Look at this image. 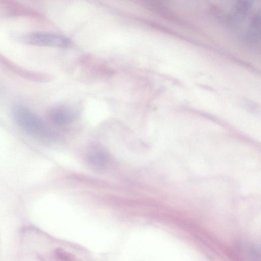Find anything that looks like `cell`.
Masks as SVG:
<instances>
[{
    "label": "cell",
    "mask_w": 261,
    "mask_h": 261,
    "mask_svg": "<svg viewBox=\"0 0 261 261\" xmlns=\"http://www.w3.org/2000/svg\"><path fill=\"white\" fill-rule=\"evenodd\" d=\"M48 117L54 124L63 125L70 123L74 118L72 110L65 106H57L52 108L48 112Z\"/></svg>",
    "instance_id": "3"
},
{
    "label": "cell",
    "mask_w": 261,
    "mask_h": 261,
    "mask_svg": "<svg viewBox=\"0 0 261 261\" xmlns=\"http://www.w3.org/2000/svg\"><path fill=\"white\" fill-rule=\"evenodd\" d=\"M19 40L24 44L38 46L65 48L70 44V40L64 36L41 31L23 34L19 37Z\"/></svg>",
    "instance_id": "2"
},
{
    "label": "cell",
    "mask_w": 261,
    "mask_h": 261,
    "mask_svg": "<svg viewBox=\"0 0 261 261\" xmlns=\"http://www.w3.org/2000/svg\"><path fill=\"white\" fill-rule=\"evenodd\" d=\"M250 4L248 2H239L232 12L231 17L233 19L240 20L245 16L250 8Z\"/></svg>",
    "instance_id": "5"
},
{
    "label": "cell",
    "mask_w": 261,
    "mask_h": 261,
    "mask_svg": "<svg viewBox=\"0 0 261 261\" xmlns=\"http://www.w3.org/2000/svg\"><path fill=\"white\" fill-rule=\"evenodd\" d=\"M260 33V16L256 14L251 20L249 31L248 32L249 37L253 41H257L259 37Z\"/></svg>",
    "instance_id": "6"
},
{
    "label": "cell",
    "mask_w": 261,
    "mask_h": 261,
    "mask_svg": "<svg viewBox=\"0 0 261 261\" xmlns=\"http://www.w3.org/2000/svg\"><path fill=\"white\" fill-rule=\"evenodd\" d=\"M86 161L93 167L101 168L107 165L109 161V156L105 150L96 147L92 148L88 152Z\"/></svg>",
    "instance_id": "4"
},
{
    "label": "cell",
    "mask_w": 261,
    "mask_h": 261,
    "mask_svg": "<svg viewBox=\"0 0 261 261\" xmlns=\"http://www.w3.org/2000/svg\"><path fill=\"white\" fill-rule=\"evenodd\" d=\"M13 117L21 128L39 137H46L50 130L43 120L32 111L23 106H17L13 111Z\"/></svg>",
    "instance_id": "1"
}]
</instances>
